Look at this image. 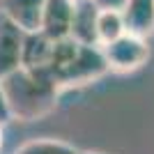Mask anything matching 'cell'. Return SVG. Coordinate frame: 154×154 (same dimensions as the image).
Returning <instances> with one entry per match:
<instances>
[{
    "label": "cell",
    "mask_w": 154,
    "mask_h": 154,
    "mask_svg": "<svg viewBox=\"0 0 154 154\" xmlns=\"http://www.w3.org/2000/svg\"><path fill=\"white\" fill-rule=\"evenodd\" d=\"M0 85L5 90L12 117L23 122H32L48 115L58 103L60 88L55 85L46 67H35V69L19 67L2 78Z\"/></svg>",
    "instance_id": "1"
},
{
    "label": "cell",
    "mask_w": 154,
    "mask_h": 154,
    "mask_svg": "<svg viewBox=\"0 0 154 154\" xmlns=\"http://www.w3.org/2000/svg\"><path fill=\"white\" fill-rule=\"evenodd\" d=\"M46 69L58 88H71V85L92 83L99 76H103L108 71V62L101 48L92 44H81L74 37H64L53 42Z\"/></svg>",
    "instance_id": "2"
},
{
    "label": "cell",
    "mask_w": 154,
    "mask_h": 154,
    "mask_svg": "<svg viewBox=\"0 0 154 154\" xmlns=\"http://www.w3.org/2000/svg\"><path fill=\"white\" fill-rule=\"evenodd\" d=\"M101 51L108 62V69L115 71H134L143 67L149 58V46L145 37H138L131 32H124L117 39H113L110 44H103Z\"/></svg>",
    "instance_id": "3"
},
{
    "label": "cell",
    "mask_w": 154,
    "mask_h": 154,
    "mask_svg": "<svg viewBox=\"0 0 154 154\" xmlns=\"http://www.w3.org/2000/svg\"><path fill=\"white\" fill-rule=\"evenodd\" d=\"M23 39L26 32L0 12V81L21 67Z\"/></svg>",
    "instance_id": "4"
},
{
    "label": "cell",
    "mask_w": 154,
    "mask_h": 154,
    "mask_svg": "<svg viewBox=\"0 0 154 154\" xmlns=\"http://www.w3.org/2000/svg\"><path fill=\"white\" fill-rule=\"evenodd\" d=\"M74 2L76 0H46L44 12H42V28L48 39L58 42V39L69 37L71 32V19H74Z\"/></svg>",
    "instance_id": "5"
},
{
    "label": "cell",
    "mask_w": 154,
    "mask_h": 154,
    "mask_svg": "<svg viewBox=\"0 0 154 154\" xmlns=\"http://www.w3.org/2000/svg\"><path fill=\"white\" fill-rule=\"evenodd\" d=\"M44 2L46 0H0V12L23 32H37L42 28Z\"/></svg>",
    "instance_id": "6"
},
{
    "label": "cell",
    "mask_w": 154,
    "mask_h": 154,
    "mask_svg": "<svg viewBox=\"0 0 154 154\" xmlns=\"http://www.w3.org/2000/svg\"><path fill=\"white\" fill-rule=\"evenodd\" d=\"M97 16H99V7L94 5V0H76L69 37H74L81 44L99 46V42H97Z\"/></svg>",
    "instance_id": "7"
},
{
    "label": "cell",
    "mask_w": 154,
    "mask_h": 154,
    "mask_svg": "<svg viewBox=\"0 0 154 154\" xmlns=\"http://www.w3.org/2000/svg\"><path fill=\"white\" fill-rule=\"evenodd\" d=\"M124 30L138 37L154 32V0H127L122 7Z\"/></svg>",
    "instance_id": "8"
},
{
    "label": "cell",
    "mask_w": 154,
    "mask_h": 154,
    "mask_svg": "<svg viewBox=\"0 0 154 154\" xmlns=\"http://www.w3.org/2000/svg\"><path fill=\"white\" fill-rule=\"evenodd\" d=\"M53 39H48L42 30L37 32H26L23 39V51H21V67L35 69V67H46L51 58Z\"/></svg>",
    "instance_id": "9"
},
{
    "label": "cell",
    "mask_w": 154,
    "mask_h": 154,
    "mask_svg": "<svg viewBox=\"0 0 154 154\" xmlns=\"http://www.w3.org/2000/svg\"><path fill=\"white\" fill-rule=\"evenodd\" d=\"M124 32L127 30H124L122 12H117V9H99V16H97V42H99V46L110 44L113 39H117Z\"/></svg>",
    "instance_id": "10"
},
{
    "label": "cell",
    "mask_w": 154,
    "mask_h": 154,
    "mask_svg": "<svg viewBox=\"0 0 154 154\" xmlns=\"http://www.w3.org/2000/svg\"><path fill=\"white\" fill-rule=\"evenodd\" d=\"M14 154H81L74 145L62 140H30L21 145Z\"/></svg>",
    "instance_id": "11"
},
{
    "label": "cell",
    "mask_w": 154,
    "mask_h": 154,
    "mask_svg": "<svg viewBox=\"0 0 154 154\" xmlns=\"http://www.w3.org/2000/svg\"><path fill=\"white\" fill-rule=\"evenodd\" d=\"M9 120H14V117H12V110H9V103H7L5 90H2V85H0V124L9 122Z\"/></svg>",
    "instance_id": "12"
},
{
    "label": "cell",
    "mask_w": 154,
    "mask_h": 154,
    "mask_svg": "<svg viewBox=\"0 0 154 154\" xmlns=\"http://www.w3.org/2000/svg\"><path fill=\"white\" fill-rule=\"evenodd\" d=\"M94 5L99 9H117L122 12V7L127 5V0H94Z\"/></svg>",
    "instance_id": "13"
},
{
    "label": "cell",
    "mask_w": 154,
    "mask_h": 154,
    "mask_svg": "<svg viewBox=\"0 0 154 154\" xmlns=\"http://www.w3.org/2000/svg\"><path fill=\"white\" fill-rule=\"evenodd\" d=\"M0 147H2V124H0Z\"/></svg>",
    "instance_id": "14"
},
{
    "label": "cell",
    "mask_w": 154,
    "mask_h": 154,
    "mask_svg": "<svg viewBox=\"0 0 154 154\" xmlns=\"http://www.w3.org/2000/svg\"><path fill=\"white\" fill-rule=\"evenodd\" d=\"M81 154H92V152H81Z\"/></svg>",
    "instance_id": "15"
}]
</instances>
